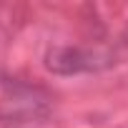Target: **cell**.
Masks as SVG:
<instances>
[{
	"instance_id": "6da1fadb",
	"label": "cell",
	"mask_w": 128,
	"mask_h": 128,
	"mask_svg": "<svg viewBox=\"0 0 128 128\" xmlns=\"http://www.w3.org/2000/svg\"><path fill=\"white\" fill-rule=\"evenodd\" d=\"M43 106H45V98L35 88L23 86L15 78L0 76V118L15 120L25 116H38Z\"/></svg>"
}]
</instances>
